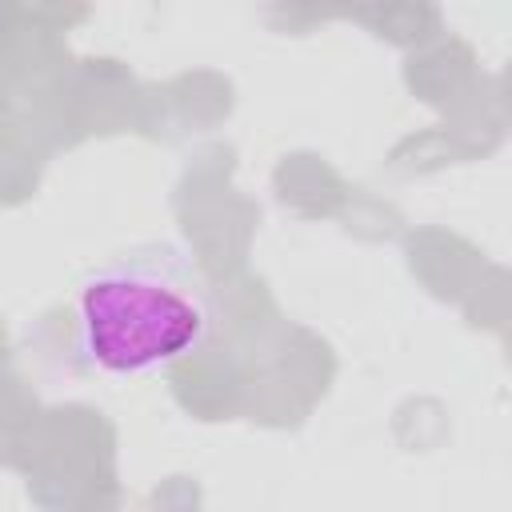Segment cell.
<instances>
[{
  "label": "cell",
  "mask_w": 512,
  "mask_h": 512,
  "mask_svg": "<svg viewBox=\"0 0 512 512\" xmlns=\"http://www.w3.org/2000/svg\"><path fill=\"white\" fill-rule=\"evenodd\" d=\"M208 328L200 272L172 248L108 260L80 284L76 344L100 372L132 376L188 356Z\"/></svg>",
  "instance_id": "obj_1"
}]
</instances>
